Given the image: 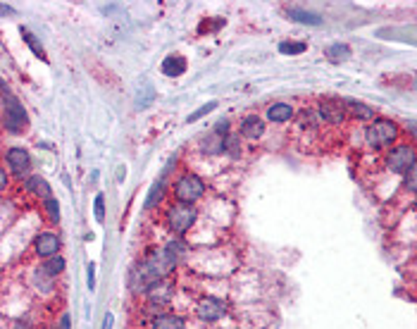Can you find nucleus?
Segmentation results:
<instances>
[{"instance_id": "obj_1", "label": "nucleus", "mask_w": 417, "mask_h": 329, "mask_svg": "<svg viewBox=\"0 0 417 329\" xmlns=\"http://www.w3.org/2000/svg\"><path fill=\"white\" fill-rule=\"evenodd\" d=\"M400 139V127L398 122L389 117H374L372 122L365 129V143L372 150H389L391 146H396Z\"/></svg>"}, {"instance_id": "obj_2", "label": "nucleus", "mask_w": 417, "mask_h": 329, "mask_svg": "<svg viewBox=\"0 0 417 329\" xmlns=\"http://www.w3.org/2000/svg\"><path fill=\"white\" fill-rule=\"evenodd\" d=\"M198 208L196 206H189V203H170L165 208V222H167V229L176 237H184L194 229V224L198 222Z\"/></svg>"}, {"instance_id": "obj_3", "label": "nucleus", "mask_w": 417, "mask_h": 329, "mask_svg": "<svg viewBox=\"0 0 417 329\" xmlns=\"http://www.w3.org/2000/svg\"><path fill=\"white\" fill-rule=\"evenodd\" d=\"M172 193H174L176 203H189V206H196L205 198L207 184L203 181V177H198L196 172H181L176 177L174 186H172Z\"/></svg>"}, {"instance_id": "obj_4", "label": "nucleus", "mask_w": 417, "mask_h": 329, "mask_svg": "<svg viewBox=\"0 0 417 329\" xmlns=\"http://www.w3.org/2000/svg\"><path fill=\"white\" fill-rule=\"evenodd\" d=\"M0 106H3V112H0V117H3V127L8 129V132L19 134L29 127L27 110H24L22 103H19L10 91H3V101H0Z\"/></svg>"}, {"instance_id": "obj_5", "label": "nucleus", "mask_w": 417, "mask_h": 329, "mask_svg": "<svg viewBox=\"0 0 417 329\" xmlns=\"http://www.w3.org/2000/svg\"><path fill=\"white\" fill-rule=\"evenodd\" d=\"M415 146L413 143H396L391 146L387 150V155H384V167L391 172V175L396 177H403L405 172L410 170V167H415Z\"/></svg>"}, {"instance_id": "obj_6", "label": "nucleus", "mask_w": 417, "mask_h": 329, "mask_svg": "<svg viewBox=\"0 0 417 329\" xmlns=\"http://www.w3.org/2000/svg\"><path fill=\"white\" fill-rule=\"evenodd\" d=\"M194 312L201 322L215 325V322H220L229 315V303L224 299H217V296H203V299L196 303Z\"/></svg>"}, {"instance_id": "obj_7", "label": "nucleus", "mask_w": 417, "mask_h": 329, "mask_svg": "<svg viewBox=\"0 0 417 329\" xmlns=\"http://www.w3.org/2000/svg\"><path fill=\"white\" fill-rule=\"evenodd\" d=\"M143 296L148 299L150 308H153V315H158V312H163V308L170 306L172 299H174V281H172L170 277H165V279L150 284L148 289L143 291Z\"/></svg>"}, {"instance_id": "obj_8", "label": "nucleus", "mask_w": 417, "mask_h": 329, "mask_svg": "<svg viewBox=\"0 0 417 329\" xmlns=\"http://www.w3.org/2000/svg\"><path fill=\"white\" fill-rule=\"evenodd\" d=\"M315 112H317L320 124H327V127H341V124L348 119L343 101H338V98H325V101H320V106L315 108Z\"/></svg>"}, {"instance_id": "obj_9", "label": "nucleus", "mask_w": 417, "mask_h": 329, "mask_svg": "<svg viewBox=\"0 0 417 329\" xmlns=\"http://www.w3.org/2000/svg\"><path fill=\"white\" fill-rule=\"evenodd\" d=\"M5 165H8V175L12 179H24L31 175V155L27 148H10L5 150Z\"/></svg>"}, {"instance_id": "obj_10", "label": "nucleus", "mask_w": 417, "mask_h": 329, "mask_svg": "<svg viewBox=\"0 0 417 329\" xmlns=\"http://www.w3.org/2000/svg\"><path fill=\"white\" fill-rule=\"evenodd\" d=\"M60 248H62V239L57 237L55 232H41V234H36V239H34V253L39 255V258L48 260V258H53V255H60Z\"/></svg>"}, {"instance_id": "obj_11", "label": "nucleus", "mask_w": 417, "mask_h": 329, "mask_svg": "<svg viewBox=\"0 0 417 329\" xmlns=\"http://www.w3.org/2000/svg\"><path fill=\"white\" fill-rule=\"evenodd\" d=\"M265 119L258 117V114H246V117L241 119V124H238V139L241 141H258L263 139L265 134Z\"/></svg>"}, {"instance_id": "obj_12", "label": "nucleus", "mask_w": 417, "mask_h": 329, "mask_svg": "<svg viewBox=\"0 0 417 329\" xmlns=\"http://www.w3.org/2000/svg\"><path fill=\"white\" fill-rule=\"evenodd\" d=\"M343 108H346V114L348 119H356V122H372L374 117H377V112H374V108L365 106L360 101H353V98H346L343 101Z\"/></svg>"}, {"instance_id": "obj_13", "label": "nucleus", "mask_w": 417, "mask_h": 329, "mask_svg": "<svg viewBox=\"0 0 417 329\" xmlns=\"http://www.w3.org/2000/svg\"><path fill=\"white\" fill-rule=\"evenodd\" d=\"M150 329H186V320L179 315V312H158L150 320Z\"/></svg>"}, {"instance_id": "obj_14", "label": "nucleus", "mask_w": 417, "mask_h": 329, "mask_svg": "<svg viewBox=\"0 0 417 329\" xmlns=\"http://www.w3.org/2000/svg\"><path fill=\"white\" fill-rule=\"evenodd\" d=\"M24 186H27V191L36 198H43V201L53 198V189H50V184L45 181V177H41V175H29L27 181H24Z\"/></svg>"}, {"instance_id": "obj_15", "label": "nucleus", "mask_w": 417, "mask_h": 329, "mask_svg": "<svg viewBox=\"0 0 417 329\" xmlns=\"http://www.w3.org/2000/svg\"><path fill=\"white\" fill-rule=\"evenodd\" d=\"M294 108L289 106V103H274V106L267 108V122L272 124H286L294 119Z\"/></svg>"}, {"instance_id": "obj_16", "label": "nucleus", "mask_w": 417, "mask_h": 329, "mask_svg": "<svg viewBox=\"0 0 417 329\" xmlns=\"http://www.w3.org/2000/svg\"><path fill=\"white\" fill-rule=\"evenodd\" d=\"M186 72V57L181 55H170L163 62V74L165 77H181Z\"/></svg>"}, {"instance_id": "obj_17", "label": "nucleus", "mask_w": 417, "mask_h": 329, "mask_svg": "<svg viewBox=\"0 0 417 329\" xmlns=\"http://www.w3.org/2000/svg\"><path fill=\"white\" fill-rule=\"evenodd\" d=\"M67 270V263L62 255H53V258L43 260V265H41V272L45 277H50V279H55V277H60L62 272Z\"/></svg>"}, {"instance_id": "obj_18", "label": "nucleus", "mask_w": 417, "mask_h": 329, "mask_svg": "<svg viewBox=\"0 0 417 329\" xmlns=\"http://www.w3.org/2000/svg\"><path fill=\"white\" fill-rule=\"evenodd\" d=\"M222 148H224V139H220L217 134H207V137H203L201 141V150L205 155H210V158H217V155H222Z\"/></svg>"}, {"instance_id": "obj_19", "label": "nucleus", "mask_w": 417, "mask_h": 329, "mask_svg": "<svg viewBox=\"0 0 417 329\" xmlns=\"http://www.w3.org/2000/svg\"><path fill=\"white\" fill-rule=\"evenodd\" d=\"M167 196V179H158L155 181V186L150 189L148 193V201H145V210H150V208H158L160 203L165 201Z\"/></svg>"}, {"instance_id": "obj_20", "label": "nucleus", "mask_w": 417, "mask_h": 329, "mask_svg": "<svg viewBox=\"0 0 417 329\" xmlns=\"http://www.w3.org/2000/svg\"><path fill=\"white\" fill-rule=\"evenodd\" d=\"M286 14H289L291 19H296V22H301V24H310V27H317V24H322V17H320V14L307 12V10L291 8V10H286Z\"/></svg>"}, {"instance_id": "obj_21", "label": "nucleus", "mask_w": 417, "mask_h": 329, "mask_svg": "<svg viewBox=\"0 0 417 329\" xmlns=\"http://www.w3.org/2000/svg\"><path fill=\"white\" fill-rule=\"evenodd\" d=\"M241 143H243L241 139H238V137H232V134H229V137L224 139L222 153H227L229 158H241Z\"/></svg>"}, {"instance_id": "obj_22", "label": "nucleus", "mask_w": 417, "mask_h": 329, "mask_svg": "<svg viewBox=\"0 0 417 329\" xmlns=\"http://www.w3.org/2000/svg\"><path fill=\"white\" fill-rule=\"evenodd\" d=\"M305 48H307L305 41H284V43H279V53L284 55H301Z\"/></svg>"}, {"instance_id": "obj_23", "label": "nucleus", "mask_w": 417, "mask_h": 329, "mask_svg": "<svg viewBox=\"0 0 417 329\" xmlns=\"http://www.w3.org/2000/svg\"><path fill=\"white\" fill-rule=\"evenodd\" d=\"M348 53H351V50H348L346 43H334V46L327 48V57L334 60V62H341L343 57H348Z\"/></svg>"}, {"instance_id": "obj_24", "label": "nucleus", "mask_w": 417, "mask_h": 329, "mask_svg": "<svg viewBox=\"0 0 417 329\" xmlns=\"http://www.w3.org/2000/svg\"><path fill=\"white\" fill-rule=\"evenodd\" d=\"M43 208H45V215H48L50 222H60V203H57L55 198L43 201Z\"/></svg>"}, {"instance_id": "obj_25", "label": "nucleus", "mask_w": 417, "mask_h": 329, "mask_svg": "<svg viewBox=\"0 0 417 329\" xmlns=\"http://www.w3.org/2000/svg\"><path fill=\"white\" fill-rule=\"evenodd\" d=\"M400 179H403V189L408 191V196H415V181H417V170H415V167H410V170L405 172Z\"/></svg>"}, {"instance_id": "obj_26", "label": "nucleus", "mask_w": 417, "mask_h": 329, "mask_svg": "<svg viewBox=\"0 0 417 329\" xmlns=\"http://www.w3.org/2000/svg\"><path fill=\"white\" fill-rule=\"evenodd\" d=\"M93 215H96V219L98 222H105V198L101 196V193H98L96 196V203H93Z\"/></svg>"}, {"instance_id": "obj_27", "label": "nucleus", "mask_w": 417, "mask_h": 329, "mask_svg": "<svg viewBox=\"0 0 417 329\" xmlns=\"http://www.w3.org/2000/svg\"><path fill=\"white\" fill-rule=\"evenodd\" d=\"M215 108H217V103H215V101H212V103H205V106H203V108H198L196 112H191V114H189V122H198V119H201V117H205V114H210Z\"/></svg>"}, {"instance_id": "obj_28", "label": "nucleus", "mask_w": 417, "mask_h": 329, "mask_svg": "<svg viewBox=\"0 0 417 329\" xmlns=\"http://www.w3.org/2000/svg\"><path fill=\"white\" fill-rule=\"evenodd\" d=\"M212 134H217L220 139H227L229 134H232V122H229V119H222V122H217L215 127H212Z\"/></svg>"}, {"instance_id": "obj_29", "label": "nucleus", "mask_w": 417, "mask_h": 329, "mask_svg": "<svg viewBox=\"0 0 417 329\" xmlns=\"http://www.w3.org/2000/svg\"><path fill=\"white\" fill-rule=\"evenodd\" d=\"M22 34H24V36H27V41H29V46H31V48H34V53H36V55H41V57H43V60H45L43 50H41V46H39V43H36V39H34V36H31V34H29V31H27V29H22Z\"/></svg>"}, {"instance_id": "obj_30", "label": "nucleus", "mask_w": 417, "mask_h": 329, "mask_svg": "<svg viewBox=\"0 0 417 329\" xmlns=\"http://www.w3.org/2000/svg\"><path fill=\"white\" fill-rule=\"evenodd\" d=\"M8 186H10V175H8V170L0 165V193L8 191Z\"/></svg>"}, {"instance_id": "obj_31", "label": "nucleus", "mask_w": 417, "mask_h": 329, "mask_svg": "<svg viewBox=\"0 0 417 329\" xmlns=\"http://www.w3.org/2000/svg\"><path fill=\"white\" fill-rule=\"evenodd\" d=\"M96 289V263L88 265V291Z\"/></svg>"}, {"instance_id": "obj_32", "label": "nucleus", "mask_w": 417, "mask_h": 329, "mask_svg": "<svg viewBox=\"0 0 417 329\" xmlns=\"http://www.w3.org/2000/svg\"><path fill=\"white\" fill-rule=\"evenodd\" d=\"M57 329H72V317H70V312H62V315H60V322H57Z\"/></svg>"}, {"instance_id": "obj_33", "label": "nucleus", "mask_w": 417, "mask_h": 329, "mask_svg": "<svg viewBox=\"0 0 417 329\" xmlns=\"http://www.w3.org/2000/svg\"><path fill=\"white\" fill-rule=\"evenodd\" d=\"M112 322H114V315L112 312H108L105 320H103V329H112Z\"/></svg>"}, {"instance_id": "obj_34", "label": "nucleus", "mask_w": 417, "mask_h": 329, "mask_svg": "<svg viewBox=\"0 0 417 329\" xmlns=\"http://www.w3.org/2000/svg\"><path fill=\"white\" fill-rule=\"evenodd\" d=\"M14 10L12 8H5V5H0V14H12Z\"/></svg>"}]
</instances>
